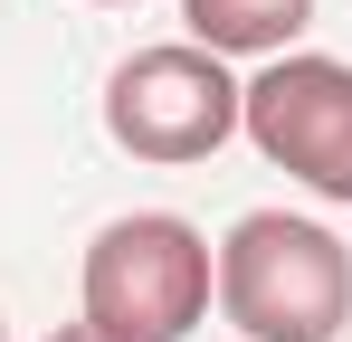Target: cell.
Returning <instances> with one entry per match:
<instances>
[{"instance_id":"obj_1","label":"cell","mask_w":352,"mask_h":342,"mask_svg":"<svg viewBox=\"0 0 352 342\" xmlns=\"http://www.w3.org/2000/svg\"><path fill=\"white\" fill-rule=\"evenodd\" d=\"M210 295L248 342H333L352 323V247L324 219L248 209L210 247Z\"/></svg>"},{"instance_id":"obj_2","label":"cell","mask_w":352,"mask_h":342,"mask_svg":"<svg viewBox=\"0 0 352 342\" xmlns=\"http://www.w3.org/2000/svg\"><path fill=\"white\" fill-rule=\"evenodd\" d=\"M86 323L115 342H181L210 314V238L172 209H133L105 219L86 247V276H76Z\"/></svg>"},{"instance_id":"obj_3","label":"cell","mask_w":352,"mask_h":342,"mask_svg":"<svg viewBox=\"0 0 352 342\" xmlns=\"http://www.w3.org/2000/svg\"><path fill=\"white\" fill-rule=\"evenodd\" d=\"M105 133H115L133 162H210L219 143L238 133V76L229 57L190 48V38H172V48H133L105 76Z\"/></svg>"},{"instance_id":"obj_4","label":"cell","mask_w":352,"mask_h":342,"mask_svg":"<svg viewBox=\"0 0 352 342\" xmlns=\"http://www.w3.org/2000/svg\"><path fill=\"white\" fill-rule=\"evenodd\" d=\"M238 133L314 200L352 209V67L324 48H286L238 86Z\"/></svg>"},{"instance_id":"obj_5","label":"cell","mask_w":352,"mask_h":342,"mask_svg":"<svg viewBox=\"0 0 352 342\" xmlns=\"http://www.w3.org/2000/svg\"><path fill=\"white\" fill-rule=\"evenodd\" d=\"M314 19V0H181L190 48L210 57H286Z\"/></svg>"},{"instance_id":"obj_6","label":"cell","mask_w":352,"mask_h":342,"mask_svg":"<svg viewBox=\"0 0 352 342\" xmlns=\"http://www.w3.org/2000/svg\"><path fill=\"white\" fill-rule=\"evenodd\" d=\"M48 342H115V333H96V323L76 314V323H58V333H48Z\"/></svg>"},{"instance_id":"obj_7","label":"cell","mask_w":352,"mask_h":342,"mask_svg":"<svg viewBox=\"0 0 352 342\" xmlns=\"http://www.w3.org/2000/svg\"><path fill=\"white\" fill-rule=\"evenodd\" d=\"M96 10H124V0H96Z\"/></svg>"},{"instance_id":"obj_8","label":"cell","mask_w":352,"mask_h":342,"mask_svg":"<svg viewBox=\"0 0 352 342\" xmlns=\"http://www.w3.org/2000/svg\"><path fill=\"white\" fill-rule=\"evenodd\" d=\"M0 342H10V323H0Z\"/></svg>"}]
</instances>
